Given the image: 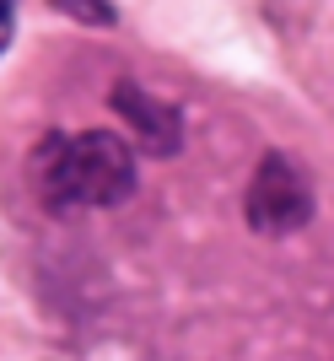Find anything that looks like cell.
<instances>
[{
	"label": "cell",
	"instance_id": "7a4b0ae2",
	"mask_svg": "<svg viewBox=\"0 0 334 361\" xmlns=\"http://www.w3.org/2000/svg\"><path fill=\"white\" fill-rule=\"evenodd\" d=\"M243 221L259 238H291L313 221V189L307 173L291 162L286 151H264L254 167V178L243 189Z\"/></svg>",
	"mask_w": 334,
	"mask_h": 361
},
{
	"label": "cell",
	"instance_id": "3957f363",
	"mask_svg": "<svg viewBox=\"0 0 334 361\" xmlns=\"http://www.w3.org/2000/svg\"><path fill=\"white\" fill-rule=\"evenodd\" d=\"M108 108H113L119 124H130V130L140 135V146L156 151V157H173V151L183 146L178 108L162 103L156 92H146L140 81H113V87H108Z\"/></svg>",
	"mask_w": 334,
	"mask_h": 361
},
{
	"label": "cell",
	"instance_id": "6da1fadb",
	"mask_svg": "<svg viewBox=\"0 0 334 361\" xmlns=\"http://www.w3.org/2000/svg\"><path fill=\"white\" fill-rule=\"evenodd\" d=\"M32 189L49 211H103L135 195V151L113 130L44 135L32 151Z\"/></svg>",
	"mask_w": 334,
	"mask_h": 361
},
{
	"label": "cell",
	"instance_id": "5b68a950",
	"mask_svg": "<svg viewBox=\"0 0 334 361\" xmlns=\"http://www.w3.org/2000/svg\"><path fill=\"white\" fill-rule=\"evenodd\" d=\"M11 32H16V0H0V54L11 44Z\"/></svg>",
	"mask_w": 334,
	"mask_h": 361
},
{
	"label": "cell",
	"instance_id": "277c9868",
	"mask_svg": "<svg viewBox=\"0 0 334 361\" xmlns=\"http://www.w3.org/2000/svg\"><path fill=\"white\" fill-rule=\"evenodd\" d=\"M49 6L76 16V22H87V27H113V6L108 0H49Z\"/></svg>",
	"mask_w": 334,
	"mask_h": 361
}]
</instances>
